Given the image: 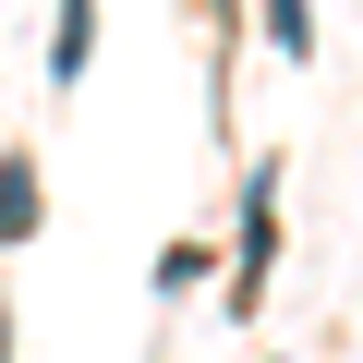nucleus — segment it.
I'll use <instances>...</instances> for the list:
<instances>
[{
	"label": "nucleus",
	"instance_id": "obj_1",
	"mask_svg": "<svg viewBox=\"0 0 363 363\" xmlns=\"http://www.w3.org/2000/svg\"><path fill=\"white\" fill-rule=\"evenodd\" d=\"M267 267H279V157L242 169V242H230V315L267 303Z\"/></svg>",
	"mask_w": 363,
	"mask_h": 363
},
{
	"label": "nucleus",
	"instance_id": "obj_2",
	"mask_svg": "<svg viewBox=\"0 0 363 363\" xmlns=\"http://www.w3.org/2000/svg\"><path fill=\"white\" fill-rule=\"evenodd\" d=\"M85 61H97V0H49V85L73 97Z\"/></svg>",
	"mask_w": 363,
	"mask_h": 363
},
{
	"label": "nucleus",
	"instance_id": "obj_3",
	"mask_svg": "<svg viewBox=\"0 0 363 363\" xmlns=\"http://www.w3.org/2000/svg\"><path fill=\"white\" fill-rule=\"evenodd\" d=\"M37 218H49V194H37V157L13 145V157H0V242H37Z\"/></svg>",
	"mask_w": 363,
	"mask_h": 363
},
{
	"label": "nucleus",
	"instance_id": "obj_4",
	"mask_svg": "<svg viewBox=\"0 0 363 363\" xmlns=\"http://www.w3.org/2000/svg\"><path fill=\"white\" fill-rule=\"evenodd\" d=\"M255 13H267V49L279 61H315V0H255Z\"/></svg>",
	"mask_w": 363,
	"mask_h": 363
},
{
	"label": "nucleus",
	"instance_id": "obj_5",
	"mask_svg": "<svg viewBox=\"0 0 363 363\" xmlns=\"http://www.w3.org/2000/svg\"><path fill=\"white\" fill-rule=\"evenodd\" d=\"M194 279H206V242H194V230H182V242L157 255V303H182V291H194Z\"/></svg>",
	"mask_w": 363,
	"mask_h": 363
}]
</instances>
